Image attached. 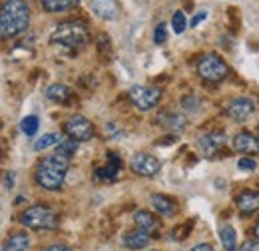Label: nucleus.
Here are the masks:
<instances>
[{
  "label": "nucleus",
  "mask_w": 259,
  "mask_h": 251,
  "mask_svg": "<svg viewBox=\"0 0 259 251\" xmlns=\"http://www.w3.org/2000/svg\"><path fill=\"white\" fill-rule=\"evenodd\" d=\"M92 10L102 20H116L122 12L118 0H92Z\"/></svg>",
  "instance_id": "ddd939ff"
},
{
  "label": "nucleus",
  "mask_w": 259,
  "mask_h": 251,
  "mask_svg": "<svg viewBox=\"0 0 259 251\" xmlns=\"http://www.w3.org/2000/svg\"><path fill=\"white\" fill-rule=\"evenodd\" d=\"M205 18H207V12H205V10H201V12H197L194 18H192V22H190V24H192V26H197V24H199V22H203Z\"/></svg>",
  "instance_id": "c756f323"
},
{
  "label": "nucleus",
  "mask_w": 259,
  "mask_h": 251,
  "mask_svg": "<svg viewBox=\"0 0 259 251\" xmlns=\"http://www.w3.org/2000/svg\"><path fill=\"white\" fill-rule=\"evenodd\" d=\"M60 144H62V136L56 134V132H50V134H44L40 140L34 142V150L36 152H44V150H48L52 146H60Z\"/></svg>",
  "instance_id": "5701e85b"
},
{
  "label": "nucleus",
  "mask_w": 259,
  "mask_h": 251,
  "mask_svg": "<svg viewBox=\"0 0 259 251\" xmlns=\"http://www.w3.org/2000/svg\"><path fill=\"white\" fill-rule=\"evenodd\" d=\"M50 42L56 46H62L66 50H80L88 44V28L86 24L76 20L62 22L50 34Z\"/></svg>",
  "instance_id": "7ed1b4c3"
},
{
  "label": "nucleus",
  "mask_w": 259,
  "mask_h": 251,
  "mask_svg": "<svg viewBox=\"0 0 259 251\" xmlns=\"http://www.w3.org/2000/svg\"><path fill=\"white\" fill-rule=\"evenodd\" d=\"M76 150H78V142L72 140V138H70V140H62V144L56 146V154L68 157V159L76 154Z\"/></svg>",
  "instance_id": "b1692460"
},
{
  "label": "nucleus",
  "mask_w": 259,
  "mask_h": 251,
  "mask_svg": "<svg viewBox=\"0 0 259 251\" xmlns=\"http://www.w3.org/2000/svg\"><path fill=\"white\" fill-rule=\"evenodd\" d=\"M20 130L22 134L26 136H34L38 132V116H26L22 122H20Z\"/></svg>",
  "instance_id": "a878e982"
},
{
  "label": "nucleus",
  "mask_w": 259,
  "mask_h": 251,
  "mask_svg": "<svg viewBox=\"0 0 259 251\" xmlns=\"http://www.w3.org/2000/svg\"><path fill=\"white\" fill-rule=\"evenodd\" d=\"M12 184H14V176H12L10 172H6V176H4V188L10 189L12 188Z\"/></svg>",
  "instance_id": "473e14b6"
},
{
  "label": "nucleus",
  "mask_w": 259,
  "mask_h": 251,
  "mask_svg": "<svg viewBox=\"0 0 259 251\" xmlns=\"http://www.w3.org/2000/svg\"><path fill=\"white\" fill-rule=\"evenodd\" d=\"M171 28H174L176 34H182V32L188 28V18H186V14L182 10H176L171 14Z\"/></svg>",
  "instance_id": "393cba45"
},
{
  "label": "nucleus",
  "mask_w": 259,
  "mask_h": 251,
  "mask_svg": "<svg viewBox=\"0 0 259 251\" xmlns=\"http://www.w3.org/2000/svg\"><path fill=\"white\" fill-rule=\"evenodd\" d=\"M239 251H259V241H245Z\"/></svg>",
  "instance_id": "7c9ffc66"
},
{
  "label": "nucleus",
  "mask_w": 259,
  "mask_h": 251,
  "mask_svg": "<svg viewBox=\"0 0 259 251\" xmlns=\"http://www.w3.org/2000/svg\"><path fill=\"white\" fill-rule=\"evenodd\" d=\"M150 201H152L154 210H156L158 214H162L163 218H171V216L176 214V203H174V199H169L167 195H162V193H152Z\"/></svg>",
  "instance_id": "a211bd4d"
},
{
  "label": "nucleus",
  "mask_w": 259,
  "mask_h": 251,
  "mask_svg": "<svg viewBox=\"0 0 259 251\" xmlns=\"http://www.w3.org/2000/svg\"><path fill=\"white\" fill-rule=\"evenodd\" d=\"M231 146L235 152H241V154H257L259 152V140L249 134V132H239L237 136H233L231 140Z\"/></svg>",
  "instance_id": "f8f14e48"
},
{
  "label": "nucleus",
  "mask_w": 259,
  "mask_h": 251,
  "mask_svg": "<svg viewBox=\"0 0 259 251\" xmlns=\"http://www.w3.org/2000/svg\"><path fill=\"white\" fill-rule=\"evenodd\" d=\"M182 106H184V110L195 112V110L201 108V100L195 98V96H184V98H182Z\"/></svg>",
  "instance_id": "bb28decb"
},
{
  "label": "nucleus",
  "mask_w": 259,
  "mask_h": 251,
  "mask_svg": "<svg viewBox=\"0 0 259 251\" xmlns=\"http://www.w3.org/2000/svg\"><path fill=\"white\" fill-rule=\"evenodd\" d=\"M237 168L243 170V172H253V170L257 168V161H255L253 157H241V159L237 161Z\"/></svg>",
  "instance_id": "cd10ccee"
},
{
  "label": "nucleus",
  "mask_w": 259,
  "mask_h": 251,
  "mask_svg": "<svg viewBox=\"0 0 259 251\" xmlns=\"http://www.w3.org/2000/svg\"><path fill=\"white\" fill-rule=\"evenodd\" d=\"M128 98L134 104V108H138L140 112H148L160 104L162 92L160 88H154V86H134L128 92Z\"/></svg>",
  "instance_id": "423d86ee"
},
{
  "label": "nucleus",
  "mask_w": 259,
  "mask_h": 251,
  "mask_svg": "<svg viewBox=\"0 0 259 251\" xmlns=\"http://www.w3.org/2000/svg\"><path fill=\"white\" fill-rule=\"evenodd\" d=\"M30 245V239L26 233H14L6 239L4 243V251H26Z\"/></svg>",
  "instance_id": "412c9836"
},
{
  "label": "nucleus",
  "mask_w": 259,
  "mask_h": 251,
  "mask_svg": "<svg viewBox=\"0 0 259 251\" xmlns=\"http://www.w3.org/2000/svg\"><path fill=\"white\" fill-rule=\"evenodd\" d=\"M70 168V159L60 154L48 156L46 159H42V163L36 168L34 180L40 188L48 189V191H56L62 188L66 180V172Z\"/></svg>",
  "instance_id": "f03ea898"
},
{
  "label": "nucleus",
  "mask_w": 259,
  "mask_h": 251,
  "mask_svg": "<svg viewBox=\"0 0 259 251\" xmlns=\"http://www.w3.org/2000/svg\"><path fill=\"white\" fill-rule=\"evenodd\" d=\"M235 205L241 214H255L259 212V191H243L237 195Z\"/></svg>",
  "instance_id": "2eb2a0df"
},
{
  "label": "nucleus",
  "mask_w": 259,
  "mask_h": 251,
  "mask_svg": "<svg viewBox=\"0 0 259 251\" xmlns=\"http://www.w3.org/2000/svg\"><path fill=\"white\" fill-rule=\"evenodd\" d=\"M44 251H72V247H68L64 243H54V245H48Z\"/></svg>",
  "instance_id": "2f4dec72"
},
{
  "label": "nucleus",
  "mask_w": 259,
  "mask_h": 251,
  "mask_svg": "<svg viewBox=\"0 0 259 251\" xmlns=\"http://www.w3.org/2000/svg\"><path fill=\"white\" fill-rule=\"evenodd\" d=\"M80 0H40L42 8L48 12V14H58V12H66L70 8H74Z\"/></svg>",
  "instance_id": "aec40b11"
},
{
  "label": "nucleus",
  "mask_w": 259,
  "mask_h": 251,
  "mask_svg": "<svg viewBox=\"0 0 259 251\" xmlns=\"http://www.w3.org/2000/svg\"><path fill=\"white\" fill-rule=\"evenodd\" d=\"M190 251H213V247H211L209 243H199V245H195V247H192Z\"/></svg>",
  "instance_id": "72a5a7b5"
},
{
  "label": "nucleus",
  "mask_w": 259,
  "mask_h": 251,
  "mask_svg": "<svg viewBox=\"0 0 259 251\" xmlns=\"http://www.w3.org/2000/svg\"><path fill=\"white\" fill-rule=\"evenodd\" d=\"M122 168H124V161L122 157L114 152L108 154V159H106V165L98 168L96 170V178L98 180H106V182H112L116 180L120 174H122Z\"/></svg>",
  "instance_id": "9b49d317"
},
{
  "label": "nucleus",
  "mask_w": 259,
  "mask_h": 251,
  "mask_svg": "<svg viewBox=\"0 0 259 251\" xmlns=\"http://www.w3.org/2000/svg\"><path fill=\"white\" fill-rule=\"evenodd\" d=\"M253 112H255V102L251 98H247V96L233 98L226 108V114L235 122H245Z\"/></svg>",
  "instance_id": "9d476101"
},
{
  "label": "nucleus",
  "mask_w": 259,
  "mask_h": 251,
  "mask_svg": "<svg viewBox=\"0 0 259 251\" xmlns=\"http://www.w3.org/2000/svg\"><path fill=\"white\" fill-rule=\"evenodd\" d=\"M22 223L30 229H56L58 227V214L46 205H32L24 212Z\"/></svg>",
  "instance_id": "20e7f679"
},
{
  "label": "nucleus",
  "mask_w": 259,
  "mask_h": 251,
  "mask_svg": "<svg viewBox=\"0 0 259 251\" xmlns=\"http://www.w3.org/2000/svg\"><path fill=\"white\" fill-rule=\"evenodd\" d=\"M46 98L56 102V104H66L72 98V90L64 84H50L46 88Z\"/></svg>",
  "instance_id": "6ab92c4d"
},
{
  "label": "nucleus",
  "mask_w": 259,
  "mask_h": 251,
  "mask_svg": "<svg viewBox=\"0 0 259 251\" xmlns=\"http://www.w3.org/2000/svg\"><path fill=\"white\" fill-rule=\"evenodd\" d=\"M197 74L205 82H222L227 74H229V68H227V64L220 56L207 54V56H203L199 60V64H197Z\"/></svg>",
  "instance_id": "39448f33"
},
{
  "label": "nucleus",
  "mask_w": 259,
  "mask_h": 251,
  "mask_svg": "<svg viewBox=\"0 0 259 251\" xmlns=\"http://www.w3.org/2000/svg\"><path fill=\"white\" fill-rule=\"evenodd\" d=\"M167 38V30H165V24H158L156 30H154V44H163Z\"/></svg>",
  "instance_id": "c85d7f7f"
},
{
  "label": "nucleus",
  "mask_w": 259,
  "mask_h": 251,
  "mask_svg": "<svg viewBox=\"0 0 259 251\" xmlns=\"http://www.w3.org/2000/svg\"><path fill=\"white\" fill-rule=\"evenodd\" d=\"M158 122H160V126L162 128H165V130H169V132H182L186 126H188V120H186V116L182 114V112H163V114H160V118H158Z\"/></svg>",
  "instance_id": "4468645a"
},
{
  "label": "nucleus",
  "mask_w": 259,
  "mask_h": 251,
  "mask_svg": "<svg viewBox=\"0 0 259 251\" xmlns=\"http://www.w3.org/2000/svg\"><path fill=\"white\" fill-rule=\"evenodd\" d=\"M30 8L24 0H4L0 12V34L4 40L14 38L28 28Z\"/></svg>",
  "instance_id": "f257e3e1"
},
{
  "label": "nucleus",
  "mask_w": 259,
  "mask_h": 251,
  "mask_svg": "<svg viewBox=\"0 0 259 251\" xmlns=\"http://www.w3.org/2000/svg\"><path fill=\"white\" fill-rule=\"evenodd\" d=\"M148 243H150V233L148 231H142V229L130 231V233L124 235V239H122V245L128 247V249H144Z\"/></svg>",
  "instance_id": "dca6fc26"
},
{
  "label": "nucleus",
  "mask_w": 259,
  "mask_h": 251,
  "mask_svg": "<svg viewBox=\"0 0 259 251\" xmlns=\"http://www.w3.org/2000/svg\"><path fill=\"white\" fill-rule=\"evenodd\" d=\"M253 235H255V237L259 239V221L255 223V227H253Z\"/></svg>",
  "instance_id": "f704fd0d"
},
{
  "label": "nucleus",
  "mask_w": 259,
  "mask_h": 251,
  "mask_svg": "<svg viewBox=\"0 0 259 251\" xmlns=\"http://www.w3.org/2000/svg\"><path fill=\"white\" fill-rule=\"evenodd\" d=\"M220 239L226 251H237V233L233 229V225H224L220 229Z\"/></svg>",
  "instance_id": "4be33fe9"
},
{
  "label": "nucleus",
  "mask_w": 259,
  "mask_h": 251,
  "mask_svg": "<svg viewBox=\"0 0 259 251\" xmlns=\"http://www.w3.org/2000/svg\"><path fill=\"white\" fill-rule=\"evenodd\" d=\"M130 168L134 174H138L142 178H154V176H158L162 163L158 157L150 156V154H134L130 159Z\"/></svg>",
  "instance_id": "6e6552de"
},
{
  "label": "nucleus",
  "mask_w": 259,
  "mask_h": 251,
  "mask_svg": "<svg viewBox=\"0 0 259 251\" xmlns=\"http://www.w3.org/2000/svg\"><path fill=\"white\" fill-rule=\"evenodd\" d=\"M134 223H136V227H138V229L148 231V233H152V231H156V229L160 227L158 218H156L154 214L146 212V210H140V212H136V214H134Z\"/></svg>",
  "instance_id": "f3484780"
},
{
  "label": "nucleus",
  "mask_w": 259,
  "mask_h": 251,
  "mask_svg": "<svg viewBox=\"0 0 259 251\" xmlns=\"http://www.w3.org/2000/svg\"><path fill=\"white\" fill-rule=\"evenodd\" d=\"M226 144L227 136L224 132H209V134L199 136V140H197V148L203 157H215Z\"/></svg>",
  "instance_id": "1a4fd4ad"
},
{
  "label": "nucleus",
  "mask_w": 259,
  "mask_h": 251,
  "mask_svg": "<svg viewBox=\"0 0 259 251\" xmlns=\"http://www.w3.org/2000/svg\"><path fill=\"white\" fill-rule=\"evenodd\" d=\"M64 132L76 142H88L94 138V124L88 118L76 114L64 122Z\"/></svg>",
  "instance_id": "0eeeda50"
}]
</instances>
